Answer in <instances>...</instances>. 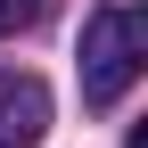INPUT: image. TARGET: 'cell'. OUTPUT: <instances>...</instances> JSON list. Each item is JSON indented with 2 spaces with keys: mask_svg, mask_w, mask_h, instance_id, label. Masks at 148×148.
Wrapping results in <instances>:
<instances>
[{
  "mask_svg": "<svg viewBox=\"0 0 148 148\" xmlns=\"http://www.w3.org/2000/svg\"><path fill=\"white\" fill-rule=\"evenodd\" d=\"M148 58V16L140 8H99L82 25V107H115Z\"/></svg>",
  "mask_w": 148,
  "mask_h": 148,
  "instance_id": "6da1fadb",
  "label": "cell"
},
{
  "mask_svg": "<svg viewBox=\"0 0 148 148\" xmlns=\"http://www.w3.org/2000/svg\"><path fill=\"white\" fill-rule=\"evenodd\" d=\"M49 132V90L41 82H0V148H33Z\"/></svg>",
  "mask_w": 148,
  "mask_h": 148,
  "instance_id": "7a4b0ae2",
  "label": "cell"
},
{
  "mask_svg": "<svg viewBox=\"0 0 148 148\" xmlns=\"http://www.w3.org/2000/svg\"><path fill=\"white\" fill-rule=\"evenodd\" d=\"M33 16H41V0H0V41H8L16 25H33Z\"/></svg>",
  "mask_w": 148,
  "mask_h": 148,
  "instance_id": "3957f363",
  "label": "cell"
}]
</instances>
